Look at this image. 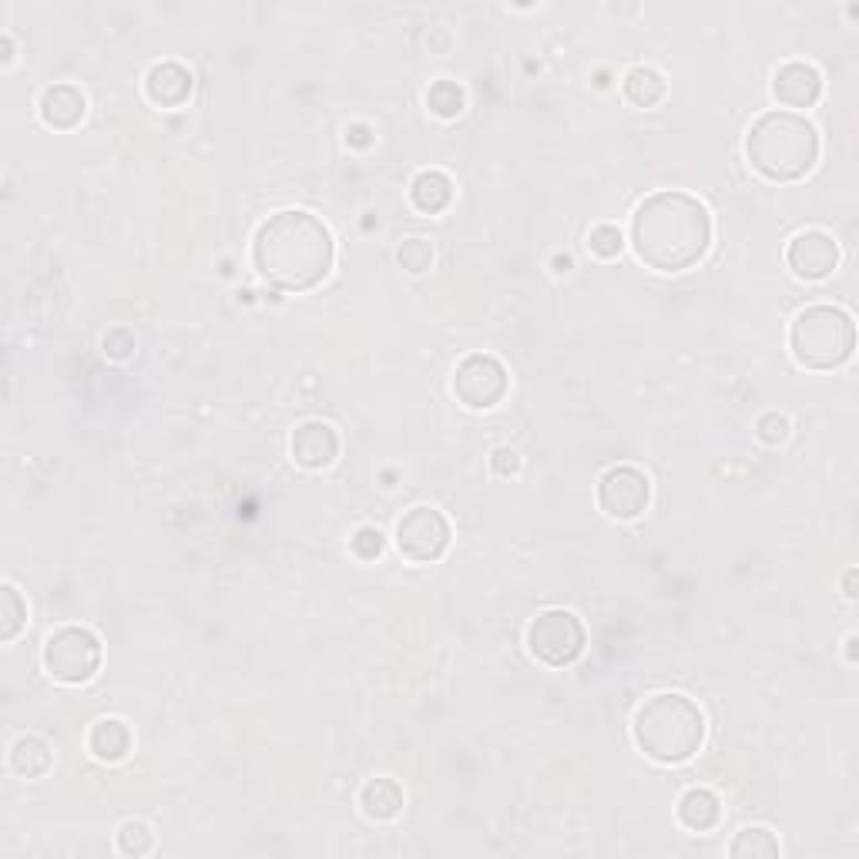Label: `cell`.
<instances>
[{
	"mask_svg": "<svg viewBox=\"0 0 859 859\" xmlns=\"http://www.w3.org/2000/svg\"><path fill=\"white\" fill-rule=\"evenodd\" d=\"M253 259L266 283L289 293H306L329 276L336 263V245L329 228L316 215L289 208L259 225Z\"/></svg>",
	"mask_w": 859,
	"mask_h": 859,
	"instance_id": "obj_1",
	"label": "cell"
},
{
	"mask_svg": "<svg viewBox=\"0 0 859 859\" xmlns=\"http://www.w3.org/2000/svg\"><path fill=\"white\" fill-rule=\"evenodd\" d=\"M712 242L705 205L685 192H658L645 198L632 218V245L645 266L658 273L692 269Z\"/></svg>",
	"mask_w": 859,
	"mask_h": 859,
	"instance_id": "obj_2",
	"label": "cell"
},
{
	"mask_svg": "<svg viewBox=\"0 0 859 859\" xmlns=\"http://www.w3.org/2000/svg\"><path fill=\"white\" fill-rule=\"evenodd\" d=\"M749 162L769 182H796L819 158V135L796 111H769L749 129Z\"/></svg>",
	"mask_w": 859,
	"mask_h": 859,
	"instance_id": "obj_3",
	"label": "cell"
},
{
	"mask_svg": "<svg viewBox=\"0 0 859 859\" xmlns=\"http://www.w3.org/2000/svg\"><path fill=\"white\" fill-rule=\"evenodd\" d=\"M635 743L655 763H688L705 743V715L692 698L678 692L652 695L635 712Z\"/></svg>",
	"mask_w": 859,
	"mask_h": 859,
	"instance_id": "obj_4",
	"label": "cell"
},
{
	"mask_svg": "<svg viewBox=\"0 0 859 859\" xmlns=\"http://www.w3.org/2000/svg\"><path fill=\"white\" fill-rule=\"evenodd\" d=\"M792 352L809 370H836L852 356L856 323L839 306H809L792 323Z\"/></svg>",
	"mask_w": 859,
	"mask_h": 859,
	"instance_id": "obj_5",
	"label": "cell"
},
{
	"mask_svg": "<svg viewBox=\"0 0 859 859\" xmlns=\"http://www.w3.org/2000/svg\"><path fill=\"white\" fill-rule=\"evenodd\" d=\"M44 668L61 685H84L101 668V642L84 625H64L44 642Z\"/></svg>",
	"mask_w": 859,
	"mask_h": 859,
	"instance_id": "obj_6",
	"label": "cell"
},
{
	"mask_svg": "<svg viewBox=\"0 0 859 859\" xmlns=\"http://www.w3.org/2000/svg\"><path fill=\"white\" fill-rule=\"evenodd\" d=\"M587 645V632L574 611L564 607H548L528 625V648L538 662L551 668H564L581 658Z\"/></svg>",
	"mask_w": 859,
	"mask_h": 859,
	"instance_id": "obj_7",
	"label": "cell"
},
{
	"mask_svg": "<svg viewBox=\"0 0 859 859\" xmlns=\"http://www.w3.org/2000/svg\"><path fill=\"white\" fill-rule=\"evenodd\" d=\"M453 393L470 410H490L508 397V370L498 356L473 352L453 374Z\"/></svg>",
	"mask_w": 859,
	"mask_h": 859,
	"instance_id": "obj_8",
	"label": "cell"
},
{
	"mask_svg": "<svg viewBox=\"0 0 859 859\" xmlns=\"http://www.w3.org/2000/svg\"><path fill=\"white\" fill-rule=\"evenodd\" d=\"M652 501V483L648 477L632 467H611L601 480H597V504L607 518H618V521H635L648 511Z\"/></svg>",
	"mask_w": 859,
	"mask_h": 859,
	"instance_id": "obj_9",
	"label": "cell"
},
{
	"mask_svg": "<svg viewBox=\"0 0 859 859\" xmlns=\"http://www.w3.org/2000/svg\"><path fill=\"white\" fill-rule=\"evenodd\" d=\"M397 548L417 564H430L450 548V521L433 508H413L397 524Z\"/></svg>",
	"mask_w": 859,
	"mask_h": 859,
	"instance_id": "obj_10",
	"label": "cell"
},
{
	"mask_svg": "<svg viewBox=\"0 0 859 859\" xmlns=\"http://www.w3.org/2000/svg\"><path fill=\"white\" fill-rule=\"evenodd\" d=\"M786 263L799 279H826L839 266V245L826 232H799L789 242Z\"/></svg>",
	"mask_w": 859,
	"mask_h": 859,
	"instance_id": "obj_11",
	"label": "cell"
},
{
	"mask_svg": "<svg viewBox=\"0 0 859 859\" xmlns=\"http://www.w3.org/2000/svg\"><path fill=\"white\" fill-rule=\"evenodd\" d=\"M293 460L306 470H326L339 457V437L329 423L309 420L293 430Z\"/></svg>",
	"mask_w": 859,
	"mask_h": 859,
	"instance_id": "obj_12",
	"label": "cell"
},
{
	"mask_svg": "<svg viewBox=\"0 0 859 859\" xmlns=\"http://www.w3.org/2000/svg\"><path fill=\"white\" fill-rule=\"evenodd\" d=\"M773 94L786 108H812L822 94V74L806 61H789L776 71Z\"/></svg>",
	"mask_w": 859,
	"mask_h": 859,
	"instance_id": "obj_13",
	"label": "cell"
},
{
	"mask_svg": "<svg viewBox=\"0 0 859 859\" xmlns=\"http://www.w3.org/2000/svg\"><path fill=\"white\" fill-rule=\"evenodd\" d=\"M145 91L158 108H178L188 101L192 94V74L188 68H182L178 61H162L149 71L145 78Z\"/></svg>",
	"mask_w": 859,
	"mask_h": 859,
	"instance_id": "obj_14",
	"label": "cell"
},
{
	"mask_svg": "<svg viewBox=\"0 0 859 859\" xmlns=\"http://www.w3.org/2000/svg\"><path fill=\"white\" fill-rule=\"evenodd\" d=\"M88 111L84 94L74 84H54L41 94V121L48 129H74Z\"/></svg>",
	"mask_w": 859,
	"mask_h": 859,
	"instance_id": "obj_15",
	"label": "cell"
},
{
	"mask_svg": "<svg viewBox=\"0 0 859 859\" xmlns=\"http://www.w3.org/2000/svg\"><path fill=\"white\" fill-rule=\"evenodd\" d=\"M88 749L101 763H121L132 753V728L121 718H101L88 735Z\"/></svg>",
	"mask_w": 859,
	"mask_h": 859,
	"instance_id": "obj_16",
	"label": "cell"
},
{
	"mask_svg": "<svg viewBox=\"0 0 859 859\" xmlns=\"http://www.w3.org/2000/svg\"><path fill=\"white\" fill-rule=\"evenodd\" d=\"M359 806H362L366 816L377 819V822L397 819L400 809H403V789L397 786V779H370L359 792Z\"/></svg>",
	"mask_w": 859,
	"mask_h": 859,
	"instance_id": "obj_17",
	"label": "cell"
},
{
	"mask_svg": "<svg viewBox=\"0 0 859 859\" xmlns=\"http://www.w3.org/2000/svg\"><path fill=\"white\" fill-rule=\"evenodd\" d=\"M410 198H413V205H417L420 212L437 215V212H443V208L450 205V198H453V182H450L447 172L427 168V172H420V175L413 178Z\"/></svg>",
	"mask_w": 859,
	"mask_h": 859,
	"instance_id": "obj_18",
	"label": "cell"
},
{
	"mask_svg": "<svg viewBox=\"0 0 859 859\" xmlns=\"http://www.w3.org/2000/svg\"><path fill=\"white\" fill-rule=\"evenodd\" d=\"M51 763H54L51 746L41 739V735H21L11 749V769L21 779H41L51 769Z\"/></svg>",
	"mask_w": 859,
	"mask_h": 859,
	"instance_id": "obj_19",
	"label": "cell"
},
{
	"mask_svg": "<svg viewBox=\"0 0 859 859\" xmlns=\"http://www.w3.org/2000/svg\"><path fill=\"white\" fill-rule=\"evenodd\" d=\"M722 816V806H718V796L708 792V789H688L682 799H678V819L685 829L692 832H708Z\"/></svg>",
	"mask_w": 859,
	"mask_h": 859,
	"instance_id": "obj_20",
	"label": "cell"
},
{
	"mask_svg": "<svg viewBox=\"0 0 859 859\" xmlns=\"http://www.w3.org/2000/svg\"><path fill=\"white\" fill-rule=\"evenodd\" d=\"M665 94H668V84L655 68H632L625 74V98L635 108H655Z\"/></svg>",
	"mask_w": 859,
	"mask_h": 859,
	"instance_id": "obj_21",
	"label": "cell"
},
{
	"mask_svg": "<svg viewBox=\"0 0 859 859\" xmlns=\"http://www.w3.org/2000/svg\"><path fill=\"white\" fill-rule=\"evenodd\" d=\"M728 856H735V859H746V856H766V859H776V856H779V839H776L766 826H746L739 836L732 839Z\"/></svg>",
	"mask_w": 859,
	"mask_h": 859,
	"instance_id": "obj_22",
	"label": "cell"
},
{
	"mask_svg": "<svg viewBox=\"0 0 859 859\" xmlns=\"http://www.w3.org/2000/svg\"><path fill=\"white\" fill-rule=\"evenodd\" d=\"M397 259H400V266H403L407 273L420 276V273H427V269L433 266V245H430L427 238H420V235L403 238L400 249H397Z\"/></svg>",
	"mask_w": 859,
	"mask_h": 859,
	"instance_id": "obj_23",
	"label": "cell"
},
{
	"mask_svg": "<svg viewBox=\"0 0 859 859\" xmlns=\"http://www.w3.org/2000/svg\"><path fill=\"white\" fill-rule=\"evenodd\" d=\"M427 104L433 114L440 117H457L463 111V88L453 84V81H437L430 91H427Z\"/></svg>",
	"mask_w": 859,
	"mask_h": 859,
	"instance_id": "obj_24",
	"label": "cell"
},
{
	"mask_svg": "<svg viewBox=\"0 0 859 859\" xmlns=\"http://www.w3.org/2000/svg\"><path fill=\"white\" fill-rule=\"evenodd\" d=\"M117 849L125 856H149L155 849V832L145 822L132 819V822H125L117 829Z\"/></svg>",
	"mask_w": 859,
	"mask_h": 859,
	"instance_id": "obj_25",
	"label": "cell"
},
{
	"mask_svg": "<svg viewBox=\"0 0 859 859\" xmlns=\"http://www.w3.org/2000/svg\"><path fill=\"white\" fill-rule=\"evenodd\" d=\"M24 622H28V604L21 601L14 584H4V622H0V638L14 642L18 632L24 628Z\"/></svg>",
	"mask_w": 859,
	"mask_h": 859,
	"instance_id": "obj_26",
	"label": "cell"
},
{
	"mask_svg": "<svg viewBox=\"0 0 859 859\" xmlns=\"http://www.w3.org/2000/svg\"><path fill=\"white\" fill-rule=\"evenodd\" d=\"M587 249H591L597 259H618V256H622V249H625L622 228H615V225H597V228H591V235H587Z\"/></svg>",
	"mask_w": 859,
	"mask_h": 859,
	"instance_id": "obj_27",
	"label": "cell"
},
{
	"mask_svg": "<svg viewBox=\"0 0 859 859\" xmlns=\"http://www.w3.org/2000/svg\"><path fill=\"white\" fill-rule=\"evenodd\" d=\"M349 548H352V554H356L359 561H377V558L384 554L387 541H384L380 528H359V531L352 534Z\"/></svg>",
	"mask_w": 859,
	"mask_h": 859,
	"instance_id": "obj_28",
	"label": "cell"
},
{
	"mask_svg": "<svg viewBox=\"0 0 859 859\" xmlns=\"http://www.w3.org/2000/svg\"><path fill=\"white\" fill-rule=\"evenodd\" d=\"M789 430H792V423H789V417H786V413H763V417H759V423H756L759 440H763V443H769V447L786 443V440H789Z\"/></svg>",
	"mask_w": 859,
	"mask_h": 859,
	"instance_id": "obj_29",
	"label": "cell"
},
{
	"mask_svg": "<svg viewBox=\"0 0 859 859\" xmlns=\"http://www.w3.org/2000/svg\"><path fill=\"white\" fill-rule=\"evenodd\" d=\"M101 346H104V356H111V359H129L132 349H135V333L125 329V326H114V329L104 333Z\"/></svg>",
	"mask_w": 859,
	"mask_h": 859,
	"instance_id": "obj_30",
	"label": "cell"
},
{
	"mask_svg": "<svg viewBox=\"0 0 859 859\" xmlns=\"http://www.w3.org/2000/svg\"><path fill=\"white\" fill-rule=\"evenodd\" d=\"M490 470H494L498 477H518L521 473V453L511 450V447L494 450V457H490Z\"/></svg>",
	"mask_w": 859,
	"mask_h": 859,
	"instance_id": "obj_31",
	"label": "cell"
},
{
	"mask_svg": "<svg viewBox=\"0 0 859 859\" xmlns=\"http://www.w3.org/2000/svg\"><path fill=\"white\" fill-rule=\"evenodd\" d=\"M852 581H856V571H849V574H846V597H856V591H852Z\"/></svg>",
	"mask_w": 859,
	"mask_h": 859,
	"instance_id": "obj_32",
	"label": "cell"
},
{
	"mask_svg": "<svg viewBox=\"0 0 859 859\" xmlns=\"http://www.w3.org/2000/svg\"><path fill=\"white\" fill-rule=\"evenodd\" d=\"M846 645H849V648H846V658H849V662H856V638H849Z\"/></svg>",
	"mask_w": 859,
	"mask_h": 859,
	"instance_id": "obj_33",
	"label": "cell"
}]
</instances>
